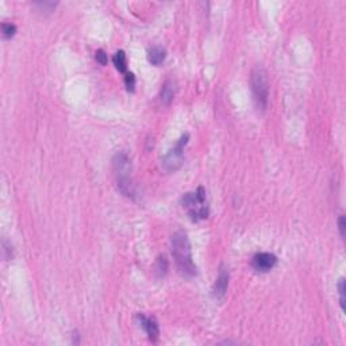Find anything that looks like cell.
Instances as JSON below:
<instances>
[{"mask_svg": "<svg viewBox=\"0 0 346 346\" xmlns=\"http://www.w3.org/2000/svg\"><path fill=\"white\" fill-rule=\"evenodd\" d=\"M113 168L117 177L118 189L127 198H135V188L131 181V161L129 156L123 152H119L113 157Z\"/></svg>", "mask_w": 346, "mask_h": 346, "instance_id": "obj_3", "label": "cell"}, {"mask_svg": "<svg viewBox=\"0 0 346 346\" xmlns=\"http://www.w3.org/2000/svg\"><path fill=\"white\" fill-rule=\"evenodd\" d=\"M181 206L192 222H200L210 215V207L207 203L206 189L202 185L193 192H187L181 196Z\"/></svg>", "mask_w": 346, "mask_h": 346, "instance_id": "obj_2", "label": "cell"}, {"mask_svg": "<svg viewBox=\"0 0 346 346\" xmlns=\"http://www.w3.org/2000/svg\"><path fill=\"white\" fill-rule=\"evenodd\" d=\"M337 289H338V293H339V306H341L342 311H345V292H346V288H345V279H343V277H341V279L338 280Z\"/></svg>", "mask_w": 346, "mask_h": 346, "instance_id": "obj_14", "label": "cell"}, {"mask_svg": "<svg viewBox=\"0 0 346 346\" xmlns=\"http://www.w3.org/2000/svg\"><path fill=\"white\" fill-rule=\"evenodd\" d=\"M189 142V134L185 133L180 137V140L176 142L173 148L168 152L164 157H162V169L168 173L176 172L180 169L183 165V160H184V149Z\"/></svg>", "mask_w": 346, "mask_h": 346, "instance_id": "obj_5", "label": "cell"}, {"mask_svg": "<svg viewBox=\"0 0 346 346\" xmlns=\"http://www.w3.org/2000/svg\"><path fill=\"white\" fill-rule=\"evenodd\" d=\"M95 59H96V61L100 64V65H107L108 63V56L107 53L104 52L103 49H99L96 53H95Z\"/></svg>", "mask_w": 346, "mask_h": 346, "instance_id": "obj_16", "label": "cell"}, {"mask_svg": "<svg viewBox=\"0 0 346 346\" xmlns=\"http://www.w3.org/2000/svg\"><path fill=\"white\" fill-rule=\"evenodd\" d=\"M56 5H57V3H52V2H45V3H36L37 7H41V9H44L45 11H52V10L56 7Z\"/></svg>", "mask_w": 346, "mask_h": 346, "instance_id": "obj_18", "label": "cell"}, {"mask_svg": "<svg viewBox=\"0 0 346 346\" xmlns=\"http://www.w3.org/2000/svg\"><path fill=\"white\" fill-rule=\"evenodd\" d=\"M172 256L175 260L176 268L183 277L191 279L198 273V268L195 265L192 258V250L189 243L188 235L184 231H176L171 238Z\"/></svg>", "mask_w": 346, "mask_h": 346, "instance_id": "obj_1", "label": "cell"}, {"mask_svg": "<svg viewBox=\"0 0 346 346\" xmlns=\"http://www.w3.org/2000/svg\"><path fill=\"white\" fill-rule=\"evenodd\" d=\"M176 91H177V87H176V83L172 79H168L164 86L161 88V92H160V99L165 106H169V104L173 102L176 96Z\"/></svg>", "mask_w": 346, "mask_h": 346, "instance_id": "obj_9", "label": "cell"}, {"mask_svg": "<svg viewBox=\"0 0 346 346\" xmlns=\"http://www.w3.org/2000/svg\"><path fill=\"white\" fill-rule=\"evenodd\" d=\"M165 57H167V52L161 46H153L148 50V60L149 63L154 65V67H158L161 65L164 61H165Z\"/></svg>", "mask_w": 346, "mask_h": 346, "instance_id": "obj_10", "label": "cell"}, {"mask_svg": "<svg viewBox=\"0 0 346 346\" xmlns=\"http://www.w3.org/2000/svg\"><path fill=\"white\" fill-rule=\"evenodd\" d=\"M279 258L274 256L273 253L269 252H258L252 258L253 269L258 273H268L277 265Z\"/></svg>", "mask_w": 346, "mask_h": 346, "instance_id": "obj_6", "label": "cell"}, {"mask_svg": "<svg viewBox=\"0 0 346 346\" xmlns=\"http://www.w3.org/2000/svg\"><path fill=\"white\" fill-rule=\"evenodd\" d=\"M345 229H346L345 216L341 215L339 216V219H338V230H339V234H341L342 238H345Z\"/></svg>", "mask_w": 346, "mask_h": 346, "instance_id": "obj_17", "label": "cell"}, {"mask_svg": "<svg viewBox=\"0 0 346 346\" xmlns=\"http://www.w3.org/2000/svg\"><path fill=\"white\" fill-rule=\"evenodd\" d=\"M135 319L140 323L141 327L146 331L150 341H157L158 337H160V327H158V322L156 320V318H153V316H145L144 314H137Z\"/></svg>", "mask_w": 346, "mask_h": 346, "instance_id": "obj_8", "label": "cell"}, {"mask_svg": "<svg viewBox=\"0 0 346 346\" xmlns=\"http://www.w3.org/2000/svg\"><path fill=\"white\" fill-rule=\"evenodd\" d=\"M113 63H114V65H115V68H117L118 71H119V72L123 73V75H126L127 73V57H126V53H125L123 50H118L117 53L114 54Z\"/></svg>", "mask_w": 346, "mask_h": 346, "instance_id": "obj_11", "label": "cell"}, {"mask_svg": "<svg viewBox=\"0 0 346 346\" xmlns=\"http://www.w3.org/2000/svg\"><path fill=\"white\" fill-rule=\"evenodd\" d=\"M229 270L223 268V266H220L219 274H218L215 283L212 285V296L215 297L216 300H223L225 299L226 292H227V287H229Z\"/></svg>", "mask_w": 346, "mask_h": 346, "instance_id": "obj_7", "label": "cell"}, {"mask_svg": "<svg viewBox=\"0 0 346 346\" xmlns=\"http://www.w3.org/2000/svg\"><path fill=\"white\" fill-rule=\"evenodd\" d=\"M125 86L129 92H133L135 88V76L131 72H127L125 75Z\"/></svg>", "mask_w": 346, "mask_h": 346, "instance_id": "obj_15", "label": "cell"}, {"mask_svg": "<svg viewBox=\"0 0 346 346\" xmlns=\"http://www.w3.org/2000/svg\"><path fill=\"white\" fill-rule=\"evenodd\" d=\"M168 270V261L164 256H160L156 261V266H154V272L158 277H164L167 274Z\"/></svg>", "mask_w": 346, "mask_h": 346, "instance_id": "obj_12", "label": "cell"}, {"mask_svg": "<svg viewBox=\"0 0 346 346\" xmlns=\"http://www.w3.org/2000/svg\"><path fill=\"white\" fill-rule=\"evenodd\" d=\"M17 33V26L14 23L3 22L2 23V36L5 40H11Z\"/></svg>", "mask_w": 346, "mask_h": 346, "instance_id": "obj_13", "label": "cell"}, {"mask_svg": "<svg viewBox=\"0 0 346 346\" xmlns=\"http://www.w3.org/2000/svg\"><path fill=\"white\" fill-rule=\"evenodd\" d=\"M250 83H252L253 96H254L257 108L261 111H265L268 107V98H269V87H268L265 71L262 68H254L252 77H250Z\"/></svg>", "mask_w": 346, "mask_h": 346, "instance_id": "obj_4", "label": "cell"}]
</instances>
